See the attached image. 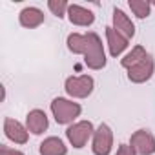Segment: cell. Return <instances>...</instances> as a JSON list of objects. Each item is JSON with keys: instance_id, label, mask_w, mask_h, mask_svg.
<instances>
[{"instance_id": "6da1fadb", "label": "cell", "mask_w": 155, "mask_h": 155, "mask_svg": "<svg viewBox=\"0 0 155 155\" xmlns=\"http://www.w3.org/2000/svg\"><path fill=\"white\" fill-rule=\"evenodd\" d=\"M68 49L75 55H82L84 64L90 69H102L106 66V53L101 37L95 31L88 33H69L68 35Z\"/></svg>"}, {"instance_id": "7a4b0ae2", "label": "cell", "mask_w": 155, "mask_h": 155, "mask_svg": "<svg viewBox=\"0 0 155 155\" xmlns=\"http://www.w3.org/2000/svg\"><path fill=\"white\" fill-rule=\"evenodd\" d=\"M51 113L57 120V124H73L77 120V117H81L82 108L79 102H73L69 99L64 97H57L51 102Z\"/></svg>"}, {"instance_id": "3957f363", "label": "cell", "mask_w": 155, "mask_h": 155, "mask_svg": "<svg viewBox=\"0 0 155 155\" xmlns=\"http://www.w3.org/2000/svg\"><path fill=\"white\" fill-rule=\"evenodd\" d=\"M66 93L73 99H86L93 93L95 81L90 75H81V77H68L66 79Z\"/></svg>"}, {"instance_id": "277c9868", "label": "cell", "mask_w": 155, "mask_h": 155, "mask_svg": "<svg viewBox=\"0 0 155 155\" xmlns=\"http://www.w3.org/2000/svg\"><path fill=\"white\" fill-rule=\"evenodd\" d=\"M95 128L90 120H79V122H73L71 126H68L66 130V137L69 140V144L73 148H84L86 142L93 137Z\"/></svg>"}, {"instance_id": "5b68a950", "label": "cell", "mask_w": 155, "mask_h": 155, "mask_svg": "<svg viewBox=\"0 0 155 155\" xmlns=\"http://www.w3.org/2000/svg\"><path fill=\"white\" fill-rule=\"evenodd\" d=\"M113 148V131L108 124H101L95 133H93V142H91V150L95 155H110Z\"/></svg>"}, {"instance_id": "8992f818", "label": "cell", "mask_w": 155, "mask_h": 155, "mask_svg": "<svg viewBox=\"0 0 155 155\" xmlns=\"http://www.w3.org/2000/svg\"><path fill=\"white\" fill-rule=\"evenodd\" d=\"M130 146L135 150L137 155H153L155 153V137L150 130H137L130 139Z\"/></svg>"}, {"instance_id": "52a82bcc", "label": "cell", "mask_w": 155, "mask_h": 155, "mask_svg": "<svg viewBox=\"0 0 155 155\" xmlns=\"http://www.w3.org/2000/svg\"><path fill=\"white\" fill-rule=\"evenodd\" d=\"M153 71H155V60H153V57L148 53L146 58H142L139 64H135L133 68L128 69V79H130L131 82H135V84H142V82H146V81L151 79Z\"/></svg>"}, {"instance_id": "ba28073f", "label": "cell", "mask_w": 155, "mask_h": 155, "mask_svg": "<svg viewBox=\"0 0 155 155\" xmlns=\"http://www.w3.org/2000/svg\"><path fill=\"white\" fill-rule=\"evenodd\" d=\"M4 133H6V137H8L9 140H13L15 144H26L28 139H29L28 128H26L22 122L15 120V119H11V117H6V119H4Z\"/></svg>"}, {"instance_id": "9c48e42d", "label": "cell", "mask_w": 155, "mask_h": 155, "mask_svg": "<svg viewBox=\"0 0 155 155\" xmlns=\"http://www.w3.org/2000/svg\"><path fill=\"white\" fill-rule=\"evenodd\" d=\"M68 18H69L71 24H75V26H82V28L91 26V24L95 22L93 11L86 9V8H82V6H79V4H69Z\"/></svg>"}, {"instance_id": "30bf717a", "label": "cell", "mask_w": 155, "mask_h": 155, "mask_svg": "<svg viewBox=\"0 0 155 155\" xmlns=\"http://www.w3.org/2000/svg\"><path fill=\"white\" fill-rule=\"evenodd\" d=\"M49 126V120H48V115L42 111V110H31L28 115H26V128L28 131H31L33 135H40L48 130Z\"/></svg>"}, {"instance_id": "8fae6325", "label": "cell", "mask_w": 155, "mask_h": 155, "mask_svg": "<svg viewBox=\"0 0 155 155\" xmlns=\"http://www.w3.org/2000/svg\"><path fill=\"white\" fill-rule=\"evenodd\" d=\"M113 29H117V31H119L122 37H126L128 40L133 38V35H135V26H133L131 18H130L122 9H119V8L113 9Z\"/></svg>"}, {"instance_id": "7c38bea8", "label": "cell", "mask_w": 155, "mask_h": 155, "mask_svg": "<svg viewBox=\"0 0 155 155\" xmlns=\"http://www.w3.org/2000/svg\"><path fill=\"white\" fill-rule=\"evenodd\" d=\"M18 22H20L22 28L35 29V28H38L40 24H44V13H42V9L33 8V6L24 8V9L20 11V15H18Z\"/></svg>"}, {"instance_id": "4fadbf2b", "label": "cell", "mask_w": 155, "mask_h": 155, "mask_svg": "<svg viewBox=\"0 0 155 155\" xmlns=\"http://www.w3.org/2000/svg\"><path fill=\"white\" fill-rule=\"evenodd\" d=\"M106 42L110 48V55L111 57H119L126 48H128V38L122 37L117 29H113V26L106 28Z\"/></svg>"}, {"instance_id": "5bb4252c", "label": "cell", "mask_w": 155, "mask_h": 155, "mask_svg": "<svg viewBox=\"0 0 155 155\" xmlns=\"http://www.w3.org/2000/svg\"><path fill=\"white\" fill-rule=\"evenodd\" d=\"M38 151H40V155H66L68 148L62 142V139H58V137H48V139H44L40 142Z\"/></svg>"}, {"instance_id": "9a60e30c", "label": "cell", "mask_w": 155, "mask_h": 155, "mask_svg": "<svg viewBox=\"0 0 155 155\" xmlns=\"http://www.w3.org/2000/svg\"><path fill=\"white\" fill-rule=\"evenodd\" d=\"M148 57V53H146V49H144V46H135L130 53H126L122 58H120V64H122V68H126V69H130V68H133L135 64H139L142 58H146Z\"/></svg>"}, {"instance_id": "2e32d148", "label": "cell", "mask_w": 155, "mask_h": 155, "mask_svg": "<svg viewBox=\"0 0 155 155\" xmlns=\"http://www.w3.org/2000/svg\"><path fill=\"white\" fill-rule=\"evenodd\" d=\"M128 6H130V9L133 11V15H135L137 18H146V17H150L151 4L148 2V0H130Z\"/></svg>"}, {"instance_id": "e0dca14e", "label": "cell", "mask_w": 155, "mask_h": 155, "mask_svg": "<svg viewBox=\"0 0 155 155\" xmlns=\"http://www.w3.org/2000/svg\"><path fill=\"white\" fill-rule=\"evenodd\" d=\"M48 8H49V11H51L55 17L62 18V17L68 15L69 4L66 2V0H48Z\"/></svg>"}, {"instance_id": "ac0fdd59", "label": "cell", "mask_w": 155, "mask_h": 155, "mask_svg": "<svg viewBox=\"0 0 155 155\" xmlns=\"http://www.w3.org/2000/svg\"><path fill=\"white\" fill-rule=\"evenodd\" d=\"M0 155H24L20 150H15V148H9L6 144H0Z\"/></svg>"}, {"instance_id": "d6986e66", "label": "cell", "mask_w": 155, "mask_h": 155, "mask_svg": "<svg viewBox=\"0 0 155 155\" xmlns=\"http://www.w3.org/2000/svg\"><path fill=\"white\" fill-rule=\"evenodd\" d=\"M115 155H137V153H135V150H133L130 144H120Z\"/></svg>"}]
</instances>
